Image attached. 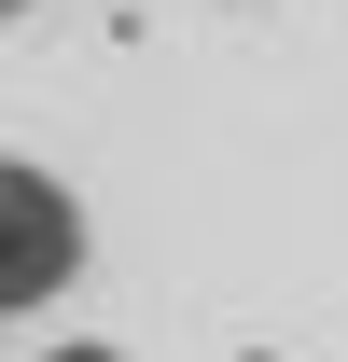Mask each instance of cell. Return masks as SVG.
<instances>
[{"label":"cell","mask_w":348,"mask_h":362,"mask_svg":"<svg viewBox=\"0 0 348 362\" xmlns=\"http://www.w3.org/2000/svg\"><path fill=\"white\" fill-rule=\"evenodd\" d=\"M98 265V223H84V195L42 168V153H0V320H42L70 307Z\"/></svg>","instance_id":"cell-1"},{"label":"cell","mask_w":348,"mask_h":362,"mask_svg":"<svg viewBox=\"0 0 348 362\" xmlns=\"http://www.w3.org/2000/svg\"><path fill=\"white\" fill-rule=\"evenodd\" d=\"M42 362H126V349H98V334H70V349H42Z\"/></svg>","instance_id":"cell-2"},{"label":"cell","mask_w":348,"mask_h":362,"mask_svg":"<svg viewBox=\"0 0 348 362\" xmlns=\"http://www.w3.org/2000/svg\"><path fill=\"white\" fill-rule=\"evenodd\" d=\"M28 14H42V0H0V28H28Z\"/></svg>","instance_id":"cell-3"}]
</instances>
